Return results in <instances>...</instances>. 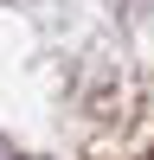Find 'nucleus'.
Here are the masks:
<instances>
[{
    "mask_svg": "<svg viewBox=\"0 0 154 160\" xmlns=\"http://www.w3.org/2000/svg\"><path fill=\"white\" fill-rule=\"evenodd\" d=\"M0 160H19V154H13V148H7V141H0Z\"/></svg>",
    "mask_w": 154,
    "mask_h": 160,
    "instance_id": "f257e3e1",
    "label": "nucleus"
}]
</instances>
